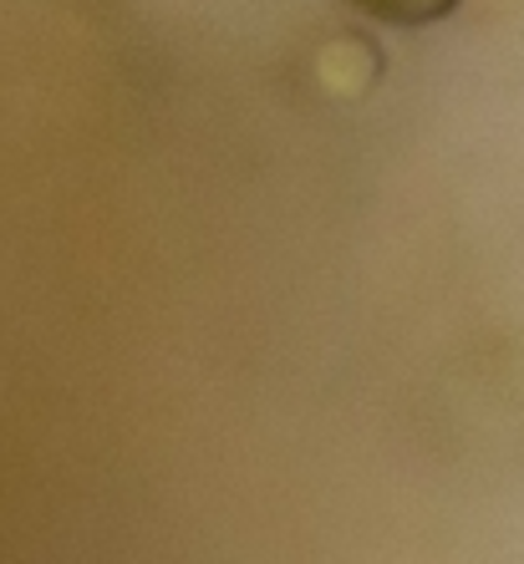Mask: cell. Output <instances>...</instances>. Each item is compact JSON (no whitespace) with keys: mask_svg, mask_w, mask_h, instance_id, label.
I'll return each mask as SVG.
<instances>
[{"mask_svg":"<svg viewBox=\"0 0 524 564\" xmlns=\"http://www.w3.org/2000/svg\"><path fill=\"white\" fill-rule=\"evenodd\" d=\"M356 6L362 15L382 21V26H397V31H418V26H438L448 15L459 11V0H346Z\"/></svg>","mask_w":524,"mask_h":564,"instance_id":"obj_1","label":"cell"}]
</instances>
